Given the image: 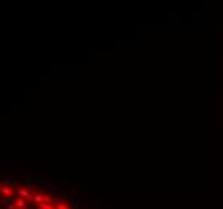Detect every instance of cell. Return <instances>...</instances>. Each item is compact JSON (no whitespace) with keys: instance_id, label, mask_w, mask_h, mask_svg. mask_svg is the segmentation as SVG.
Segmentation results:
<instances>
[{"instance_id":"obj_1","label":"cell","mask_w":223,"mask_h":209,"mask_svg":"<svg viewBox=\"0 0 223 209\" xmlns=\"http://www.w3.org/2000/svg\"><path fill=\"white\" fill-rule=\"evenodd\" d=\"M15 195H16L18 198H24V199H31L32 198L29 188H16L15 190Z\"/></svg>"},{"instance_id":"obj_2","label":"cell","mask_w":223,"mask_h":209,"mask_svg":"<svg viewBox=\"0 0 223 209\" xmlns=\"http://www.w3.org/2000/svg\"><path fill=\"white\" fill-rule=\"evenodd\" d=\"M0 191H2V195H3V196H6V198H11L13 195H15V190L10 188V187H5L3 183H2V187H0Z\"/></svg>"},{"instance_id":"obj_3","label":"cell","mask_w":223,"mask_h":209,"mask_svg":"<svg viewBox=\"0 0 223 209\" xmlns=\"http://www.w3.org/2000/svg\"><path fill=\"white\" fill-rule=\"evenodd\" d=\"M32 201H34V203H36V204H45V196H44V195H40V193H36V195H34V196H32Z\"/></svg>"},{"instance_id":"obj_4","label":"cell","mask_w":223,"mask_h":209,"mask_svg":"<svg viewBox=\"0 0 223 209\" xmlns=\"http://www.w3.org/2000/svg\"><path fill=\"white\" fill-rule=\"evenodd\" d=\"M15 204H16V209H24L26 204H27V201L24 198H16L15 199Z\"/></svg>"},{"instance_id":"obj_5","label":"cell","mask_w":223,"mask_h":209,"mask_svg":"<svg viewBox=\"0 0 223 209\" xmlns=\"http://www.w3.org/2000/svg\"><path fill=\"white\" fill-rule=\"evenodd\" d=\"M3 185H5V187H10V188H11V187L16 185V182H15L13 179H5V180H3Z\"/></svg>"},{"instance_id":"obj_6","label":"cell","mask_w":223,"mask_h":209,"mask_svg":"<svg viewBox=\"0 0 223 209\" xmlns=\"http://www.w3.org/2000/svg\"><path fill=\"white\" fill-rule=\"evenodd\" d=\"M56 209H69L67 207V204L64 203V201H60V203H58V207Z\"/></svg>"},{"instance_id":"obj_7","label":"cell","mask_w":223,"mask_h":209,"mask_svg":"<svg viewBox=\"0 0 223 209\" xmlns=\"http://www.w3.org/2000/svg\"><path fill=\"white\" fill-rule=\"evenodd\" d=\"M55 203V199L52 196H45V204H53Z\"/></svg>"},{"instance_id":"obj_8","label":"cell","mask_w":223,"mask_h":209,"mask_svg":"<svg viewBox=\"0 0 223 209\" xmlns=\"http://www.w3.org/2000/svg\"><path fill=\"white\" fill-rule=\"evenodd\" d=\"M39 209H56V207H53V206H50V204H40Z\"/></svg>"}]
</instances>
